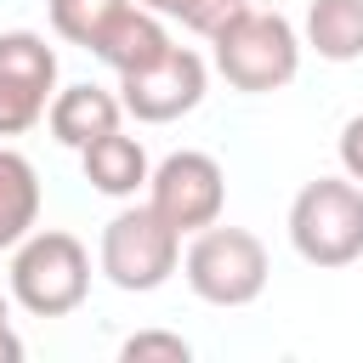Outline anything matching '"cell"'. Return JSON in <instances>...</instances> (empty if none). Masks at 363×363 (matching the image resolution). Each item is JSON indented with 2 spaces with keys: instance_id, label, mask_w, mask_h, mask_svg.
Segmentation results:
<instances>
[{
  "instance_id": "cell-3",
  "label": "cell",
  "mask_w": 363,
  "mask_h": 363,
  "mask_svg": "<svg viewBox=\"0 0 363 363\" xmlns=\"http://www.w3.org/2000/svg\"><path fill=\"white\" fill-rule=\"evenodd\" d=\"M91 295V250L62 227H34L11 250V301L28 318H68Z\"/></svg>"
},
{
  "instance_id": "cell-2",
  "label": "cell",
  "mask_w": 363,
  "mask_h": 363,
  "mask_svg": "<svg viewBox=\"0 0 363 363\" xmlns=\"http://www.w3.org/2000/svg\"><path fill=\"white\" fill-rule=\"evenodd\" d=\"M182 278L204 306H250V301H261V289L272 278V261H267V244L250 227L210 221V227L187 233Z\"/></svg>"
},
{
  "instance_id": "cell-14",
  "label": "cell",
  "mask_w": 363,
  "mask_h": 363,
  "mask_svg": "<svg viewBox=\"0 0 363 363\" xmlns=\"http://www.w3.org/2000/svg\"><path fill=\"white\" fill-rule=\"evenodd\" d=\"M125 6H130V0H45V17H51V34H57V40L91 51Z\"/></svg>"
},
{
  "instance_id": "cell-8",
  "label": "cell",
  "mask_w": 363,
  "mask_h": 363,
  "mask_svg": "<svg viewBox=\"0 0 363 363\" xmlns=\"http://www.w3.org/2000/svg\"><path fill=\"white\" fill-rule=\"evenodd\" d=\"M147 204H153L176 233H199V227L221 221V210H227V170H221L210 153L182 147V153H170V159L153 164V176H147Z\"/></svg>"
},
{
  "instance_id": "cell-10",
  "label": "cell",
  "mask_w": 363,
  "mask_h": 363,
  "mask_svg": "<svg viewBox=\"0 0 363 363\" xmlns=\"http://www.w3.org/2000/svg\"><path fill=\"white\" fill-rule=\"evenodd\" d=\"M159 17H164V11H153V6L130 0V6L108 23V34L91 45V57H96V62H108L113 74H130V68H142V62L164 57L176 40L164 34V23H159Z\"/></svg>"
},
{
  "instance_id": "cell-7",
  "label": "cell",
  "mask_w": 363,
  "mask_h": 363,
  "mask_svg": "<svg viewBox=\"0 0 363 363\" xmlns=\"http://www.w3.org/2000/svg\"><path fill=\"white\" fill-rule=\"evenodd\" d=\"M57 96V51L34 28L0 34V136H23Z\"/></svg>"
},
{
  "instance_id": "cell-13",
  "label": "cell",
  "mask_w": 363,
  "mask_h": 363,
  "mask_svg": "<svg viewBox=\"0 0 363 363\" xmlns=\"http://www.w3.org/2000/svg\"><path fill=\"white\" fill-rule=\"evenodd\" d=\"M301 40L323 62H357L363 57V0H312Z\"/></svg>"
},
{
  "instance_id": "cell-5",
  "label": "cell",
  "mask_w": 363,
  "mask_h": 363,
  "mask_svg": "<svg viewBox=\"0 0 363 363\" xmlns=\"http://www.w3.org/2000/svg\"><path fill=\"white\" fill-rule=\"evenodd\" d=\"M96 267L113 289L125 295H153L159 284H170V272L182 267V233L153 210V204H125L96 244Z\"/></svg>"
},
{
  "instance_id": "cell-12",
  "label": "cell",
  "mask_w": 363,
  "mask_h": 363,
  "mask_svg": "<svg viewBox=\"0 0 363 363\" xmlns=\"http://www.w3.org/2000/svg\"><path fill=\"white\" fill-rule=\"evenodd\" d=\"M34 227H40V170L17 147H0V250H17Z\"/></svg>"
},
{
  "instance_id": "cell-19",
  "label": "cell",
  "mask_w": 363,
  "mask_h": 363,
  "mask_svg": "<svg viewBox=\"0 0 363 363\" xmlns=\"http://www.w3.org/2000/svg\"><path fill=\"white\" fill-rule=\"evenodd\" d=\"M142 6H153V11H164V6H170V0H142Z\"/></svg>"
},
{
  "instance_id": "cell-18",
  "label": "cell",
  "mask_w": 363,
  "mask_h": 363,
  "mask_svg": "<svg viewBox=\"0 0 363 363\" xmlns=\"http://www.w3.org/2000/svg\"><path fill=\"white\" fill-rule=\"evenodd\" d=\"M23 357V340L11 335V289L0 295V363H17Z\"/></svg>"
},
{
  "instance_id": "cell-17",
  "label": "cell",
  "mask_w": 363,
  "mask_h": 363,
  "mask_svg": "<svg viewBox=\"0 0 363 363\" xmlns=\"http://www.w3.org/2000/svg\"><path fill=\"white\" fill-rule=\"evenodd\" d=\"M335 153H340V170L363 187V113H352L346 125H340V142H335Z\"/></svg>"
},
{
  "instance_id": "cell-11",
  "label": "cell",
  "mask_w": 363,
  "mask_h": 363,
  "mask_svg": "<svg viewBox=\"0 0 363 363\" xmlns=\"http://www.w3.org/2000/svg\"><path fill=\"white\" fill-rule=\"evenodd\" d=\"M79 170H85V182H91L96 193H108V199H136V193L147 187V176H153L147 147H142L136 136H125V130H108V136H96L91 147H79Z\"/></svg>"
},
{
  "instance_id": "cell-16",
  "label": "cell",
  "mask_w": 363,
  "mask_h": 363,
  "mask_svg": "<svg viewBox=\"0 0 363 363\" xmlns=\"http://www.w3.org/2000/svg\"><path fill=\"white\" fill-rule=\"evenodd\" d=\"M244 6H250V0H170V6H164V17H176L182 28H193V34H204V40H210V34H216L227 17H238Z\"/></svg>"
},
{
  "instance_id": "cell-9",
  "label": "cell",
  "mask_w": 363,
  "mask_h": 363,
  "mask_svg": "<svg viewBox=\"0 0 363 363\" xmlns=\"http://www.w3.org/2000/svg\"><path fill=\"white\" fill-rule=\"evenodd\" d=\"M119 119H125V102L113 91H102V85H62L51 96V108H45V130L74 153L91 147L96 136L119 130Z\"/></svg>"
},
{
  "instance_id": "cell-4",
  "label": "cell",
  "mask_w": 363,
  "mask_h": 363,
  "mask_svg": "<svg viewBox=\"0 0 363 363\" xmlns=\"http://www.w3.org/2000/svg\"><path fill=\"white\" fill-rule=\"evenodd\" d=\"M289 244L306 267H352L363 261V187L340 176H318L289 199Z\"/></svg>"
},
{
  "instance_id": "cell-1",
  "label": "cell",
  "mask_w": 363,
  "mask_h": 363,
  "mask_svg": "<svg viewBox=\"0 0 363 363\" xmlns=\"http://www.w3.org/2000/svg\"><path fill=\"white\" fill-rule=\"evenodd\" d=\"M301 28L284 17V11H261V6H244L238 17H227L216 34H210V62L216 74L244 91V96H267V91H284L295 74H301Z\"/></svg>"
},
{
  "instance_id": "cell-15",
  "label": "cell",
  "mask_w": 363,
  "mask_h": 363,
  "mask_svg": "<svg viewBox=\"0 0 363 363\" xmlns=\"http://www.w3.org/2000/svg\"><path fill=\"white\" fill-rule=\"evenodd\" d=\"M119 357H125V363H187L193 346H187L182 335H170V329H142V335H130V340L119 346Z\"/></svg>"
},
{
  "instance_id": "cell-6",
  "label": "cell",
  "mask_w": 363,
  "mask_h": 363,
  "mask_svg": "<svg viewBox=\"0 0 363 363\" xmlns=\"http://www.w3.org/2000/svg\"><path fill=\"white\" fill-rule=\"evenodd\" d=\"M210 91V62L193 45H170L164 57L119 74V102L136 125H170L182 113H193Z\"/></svg>"
}]
</instances>
